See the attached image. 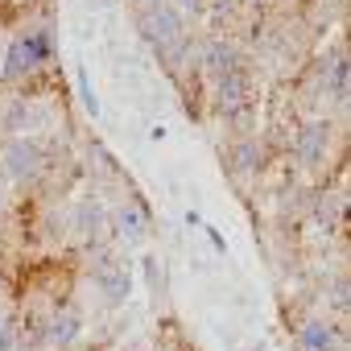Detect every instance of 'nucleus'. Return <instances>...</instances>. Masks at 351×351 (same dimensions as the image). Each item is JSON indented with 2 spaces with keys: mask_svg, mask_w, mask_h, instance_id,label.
<instances>
[{
  "mask_svg": "<svg viewBox=\"0 0 351 351\" xmlns=\"http://www.w3.org/2000/svg\"><path fill=\"white\" fill-rule=\"evenodd\" d=\"M136 25H141V38H145L157 54H173V50L182 46V38H186V29H182V13L173 9V5L141 9Z\"/></svg>",
  "mask_w": 351,
  "mask_h": 351,
  "instance_id": "nucleus-1",
  "label": "nucleus"
},
{
  "mask_svg": "<svg viewBox=\"0 0 351 351\" xmlns=\"http://www.w3.org/2000/svg\"><path fill=\"white\" fill-rule=\"evenodd\" d=\"M46 58H50V34H46V29H34V34L17 38V42L5 50V79L34 75Z\"/></svg>",
  "mask_w": 351,
  "mask_h": 351,
  "instance_id": "nucleus-2",
  "label": "nucleus"
},
{
  "mask_svg": "<svg viewBox=\"0 0 351 351\" xmlns=\"http://www.w3.org/2000/svg\"><path fill=\"white\" fill-rule=\"evenodd\" d=\"M91 281H95V289L104 293V302H108V306H120V302L132 293V273H128V265H124L120 256H108V252L95 261Z\"/></svg>",
  "mask_w": 351,
  "mask_h": 351,
  "instance_id": "nucleus-3",
  "label": "nucleus"
},
{
  "mask_svg": "<svg viewBox=\"0 0 351 351\" xmlns=\"http://www.w3.org/2000/svg\"><path fill=\"white\" fill-rule=\"evenodd\" d=\"M46 165V153L38 141H9L5 145V173L13 182H34Z\"/></svg>",
  "mask_w": 351,
  "mask_h": 351,
  "instance_id": "nucleus-4",
  "label": "nucleus"
},
{
  "mask_svg": "<svg viewBox=\"0 0 351 351\" xmlns=\"http://www.w3.org/2000/svg\"><path fill=\"white\" fill-rule=\"evenodd\" d=\"M248 99H252V79H248V71H244V66H236L232 75L215 79V112L236 116V112H244V108H248Z\"/></svg>",
  "mask_w": 351,
  "mask_h": 351,
  "instance_id": "nucleus-5",
  "label": "nucleus"
},
{
  "mask_svg": "<svg viewBox=\"0 0 351 351\" xmlns=\"http://www.w3.org/2000/svg\"><path fill=\"white\" fill-rule=\"evenodd\" d=\"M326 145H330V124H322V120H310V124L298 132V145H293V153H298V161H302V165H318V161L326 157Z\"/></svg>",
  "mask_w": 351,
  "mask_h": 351,
  "instance_id": "nucleus-6",
  "label": "nucleus"
},
{
  "mask_svg": "<svg viewBox=\"0 0 351 351\" xmlns=\"http://www.w3.org/2000/svg\"><path fill=\"white\" fill-rule=\"evenodd\" d=\"M298 347H302V351H339V347H343V335H339L330 322L310 318V322H302V330H298Z\"/></svg>",
  "mask_w": 351,
  "mask_h": 351,
  "instance_id": "nucleus-7",
  "label": "nucleus"
},
{
  "mask_svg": "<svg viewBox=\"0 0 351 351\" xmlns=\"http://www.w3.org/2000/svg\"><path fill=\"white\" fill-rule=\"evenodd\" d=\"M112 228H116V236H120L124 244H136V240L149 236V219H145V211H141L136 203H120L116 215H112Z\"/></svg>",
  "mask_w": 351,
  "mask_h": 351,
  "instance_id": "nucleus-8",
  "label": "nucleus"
},
{
  "mask_svg": "<svg viewBox=\"0 0 351 351\" xmlns=\"http://www.w3.org/2000/svg\"><path fill=\"white\" fill-rule=\"evenodd\" d=\"M240 66V50L232 46V42H207V50H203V71L211 75V79H223V75H232Z\"/></svg>",
  "mask_w": 351,
  "mask_h": 351,
  "instance_id": "nucleus-9",
  "label": "nucleus"
},
{
  "mask_svg": "<svg viewBox=\"0 0 351 351\" xmlns=\"http://www.w3.org/2000/svg\"><path fill=\"white\" fill-rule=\"evenodd\" d=\"M79 330H83V318H79L75 310H66V314H58V318L50 322V343H58V347H71V343L79 339Z\"/></svg>",
  "mask_w": 351,
  "mask_h": 351,
  "instance_id": "nucleus-10",
  "label": "nucleus"
},
{
  "mask_svg": "<svg viewBox=\"0 0 351 351\" xmlns=\"http://www.w3.org/2000/svg\"><path fill=\"white\" fill-rule=\"evenodd\" d=\"M75 228H79L83 236H91V240H95V236H99V228H104V211H99L95 203H83V207L75 211Z\"/></svg>",
  "mask_w": 351,
  "mask_h": 351,
  "instance_id": "nucleus-11",
  "label": "nucleus"
},
{
  "mask_svg": "<svg viewBox=\"0 0 351 351\" xmlns=\"http://www.w3.org/2000/svg\"><path fill=\"white\" fill-rule=\"evenodd\" d=\"M232 165H236V169L261 165V149H256V145H236V149H232Z\"/></svg>",
  "mask_w": 351,
  "mask_h": 351,
  "instance_id": "nucleus-12",
  "label": "nucleus"
},
{
  "mask_svg": "<svg viewBox=\"0 0 351 351\" xmlns=\"http://www.w3.org/2000/svg\"><path fill=\"white\" fill-rule=\"evenodd\" d=\"M75 79H79V95H83V108L95 116V112H99V99H95V91H91V83H87V71H79Z\"/></svg>",
  "mask_w": 351,
  "mask_h": 351,
  "instance_id": "nucleus-13",
  "label": "nucleus"
},
{
  "mask_svg": "<svg viewBox=\"0 0 351 351\" xmlns=\"http://www.w3.org/2000/svg\"><path fill=\"white\" fill-rule=\"evenodd\" d=\"M141 269H145V281H149V289L157 293V289H161V265H157V256H145V261H141Z\"/></svg>",
  "mask_w": 351,
  "mask_h": 351,
  "instance_id": "nucleus-14",
  "label": "nucleus"
},
{
  "mask_svg": "<svg viewBox=\"0 0 351 351\" xmlns=\"http://www.w3.org/2000/svg\"><path fill=\"white\" fill-rule=\"evenodd\" d=\"M330 302H335L339 310H351V281H339V285H335V298H330Z\"/></svg>",
  "mask_w": 351,
  "mask_h": 351,
  "instance_id": "nucleus-15",
  "label": "nucleus"
},
{
  "mask_svg": "<svg viewBox=\"0 0 351 351\" xmlns=\"http://www.w3.org/2000/svg\"><path fill=\"white\" fill-rule=\"evenodd\" d=\"M21 120H29V112H25V104H13V112H9V128H21Z\"/></svg>",
  "mask_w": 351,
  "mask_h": 351,
  "instance_id": "nucleus-16",
  "label": "nucleus"
},
{
  "mask_svg": "<svg viewBox=\"0 0 351 351\" xmlns=\"http://www.w3.org/2000/svg\"><path fill=\"white\" fill-rule=\"evenodd\" d=\"M173 9L186 17V13H199V9H203V0H173Z\"/></svg>",
  "mask_w": 351,
  "mask_h": 351,
  "instance_id": "nucleus-17",
  "label": "nucleus"
},
{
  "mask_svg": "<svg viewBox=\"0 0 351 351\" xmlns=\"http://www.w3.org/2000/svg\"><path fill=\"white\" fill-rule=\"evenodd\" d=\"M0 351H13V326L0 322Z\"/></svg>",
  "mask_w": 351,
  "mask_h": 351,
  "instance_id": "nucleus-18",
  "label": "nucleus"
},
{
  "mask_svg": "<svg viewBox=\"0 0 351 351\" xmlns=\"http://www.w3.org/2000/svg\"><path fill=\"white\" fill-rule=\"evenodd\" d=\"M207 236H211V244H215V248H219V252H223V248H228V244H223V236H219V232H215V228H207Z\"/></svg>",
  "mask_w": 351,
  "mask_h": 351,
  "instance_id": "nucleus-19",
  "label": "nucleus"
},
{
  "mask_svg": "<svg viewBox=\"0 0 351 351\" xmlns=\"http://www.w3.org/2000/svg\"><path fill=\"white\" fill-rule=\"evenodd\" d=\"M132 5H141V9H153V5H161V0H132Z\"/></svg>",
  "mask_w": 351,
  "mask_h": 351,
  "instance_id": "nucleus-20",
  "label": "nucleus"
},
{
  "mask_svg": "<svg viewBox=\"0 0 351 351\" xmlns=\"http://www.w3.org/2000/svg\"><path fill=\"white\" fill-rule=\"evenodd\" d=\"M252 5H265V0H252Z\"/></svg>",
  "mask_w": 351,
  "mask_h": 351,
  "instance_id": "nucleus-21",
  "label": "nucleus"
}]
</instances>
